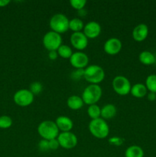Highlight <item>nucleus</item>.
Returning a JSON list of instances; mask_svg holds the SVG:
<instances>
[{
	"instance_id": "f257e3e1",
	"label": "nucleus",
	"mask_w": 156,
	"mask_h": 157,
	"mask_svg": "<svg viewBox=\"0 0 156 157\" xmlns=\"http://www.w3.org/2000/svg\"><path fill=\"white\" fill-rule=\"evenodd\" d=\"M88 127L90 133L97 139H104L108 136L110 133L108 124L101 117L92 120L89 124Z\"/></svg>"
},
{
	"instance_id": "f03ea898",
	"label": "nucleus",
	"mask_w": 156,
	"mask_h": 157,
	"mask_svg": "<svg viewBox=\"0 0 156 157\" xmlns=\"http://www.w3.org/2000/svg\"><path fill=\"white\" fill-rule=\"evenodd\" d=\"M38 133L42 139L50 140L58 138L60 130L57 127L55 121H44L40 123L38 127Z\"/></svg>"
},
{
	"instance_id": "7ed1b4c3",
	"label": "nucleus",
	"mask_w": 156,
	"mask_h": 157,
	"mask_svg": "<svg viewBox=\"0 0 156 157\" xmlns=\"http://www.w3.org/2000/svg\"><path fill=\"white\" fill-rule=\"evenodd\" d=\"M84 78L90 84H98L104 80L105 71L100 66L91 64L84 68Z\"/></svg>"
},
{
	"instance_id": "20e7f679",
	"label": "nucleus",
	"mask_w": 156,
	"mask_h": 157,
	"mask_svg": "<svg viewBox=\"0 0 156 157\" xmlns=\"http://www.w3.org/2000/svg\"><path fill=\"white\" fill-rule=\"evenodd\" d=\"M102 90L99 84H90L84 89L82 93L83 101L87 105L96 104L100 100Z\"/></svg>"
},
{
	"instance_id": "39448f33",
	"label": "nucleus",
	"mask_w": 156,
	"mask_h": 157,
	"mask_svg": "<svg viewBox=\"0 0 156 157\" xmlns=\"http://www.w3.org/2000/svg\"><path fill=\"white\" fill-rule=\"evenodd\" d=\"M69 21L67 16L62 13H56L50 18L49 25L51 31L62 34L69 29Z\"/></svg>"
},
{
	"instance_id": "423d86ee",
	"label": "nucleus",
	"mask_w": 156,
	"mask_h": 157,
	"mask_svg": "<svg viewBox=\"0 0 156 157\" xmlns=\"http://www.w3.org/2000/svg\"><path fill=\"white\" fill-rule=\"evenodd\" d=\"M112 86L114 91L121 96H125L130 94L132 87L129 80L126 77L122 75H118L115 77L112 82Z\"/></svg>"
},
{
	"instance_id": "0eeeda50",
	"label": "nucleus",
	"mask_w": 156,
	"mask_h": 157,
	"mask_svg": "<svg viewBox=\"0 0 156 157\" xmlns=\"http://www.w3.org/2000/svg\"><path fill=\"white\" fill-rule=\"evenodd\" d=\"M43 45L48 52L57 51L62 44V38L60 34L50 31L45 33L42 39Z\"/></svg>"
},
{
	"instance_id": "6e6552de",
	"label": "nucleus",
	"mask_w": 156,
	"mask_h": 157,
	"mask_svg": "<svg viewBox=\"0 0 156 157\" xmlns=\"http://www.w3.org/2000/svg\"><path fill=\"white\" fill-rule=\"evenodd\" d=\"M35 95L29 89H20L17 90L13 96L14 102L19 107H28L34 101Z\"/></svg>"
},
{
	"instance_id": "1a4fd4ad",
	"label": "nucleus",
	"mask_w": 156,
	"mask_h": 157,
	"mask_svg": "<svg viewBox=\"0 0 156 157\" xmlns=\"http://www.w3.org/2000/svg\"><path fill=\"white\" fill-rule=\"evenodd\" d=\"M57 139L59 142L60 147L66 150L74 148L78 143L77 136L71 131L61 132L59 133Z\"/></svg>"
},
{
	"instance_id": "9d476101",
	"label": "nucleus",
	"mask_w": 156,
	"mask_h": 157,
	"mask_svg": "<svg viewBox=\"0 0 156 157\" xmlns=\"http://www.w3.org/2000/svg\"><path fill=\"white\" fill-rule=\"evenodd\" d=\"M70 63L76 69H84L88 66L89 57L83 52H78L73 53L70 58Z\"/></svg>"
},
{
	"instance_id": "9b49d317",
	"label": "nucleus",
	"mask_w": 156,
	"mask_h": 157,
	"mask_svg": "<svg viewBox=\"0 0 156 157\" xmlns=\"http://www.w3.org/2000/svg\"><path fill=\"white\" fill-rule=\"evenodd\" d=\"M70 43L74 48L81 52L88 45V38L83 32H73L70 38Z\"/></svg>"
},
{
	"instance_id": "f8f14e48",
	"label": "nucleus",
	"mask_w": 156,
	"mask_h": 157,
	"mask_svg": "<svg viewBox=\"0 0 156 157\" xmlns=\"http://www.w3.org/2000/svg\"><path fill=\"white\" fill-rule=\"evenodd\" d=\"M122 41L117 38H110L106 41L104 43L103 49L106 54L110 55H117L122 50Z\"/></svg>"
},
{
	"instance_id": "ddd939ff",
	"label": "nucleus",
	"mask_w": 156,
	"mask_h": 157,
	"mask_svg": "<svg viewBox=\"0 0 156 157\" xmlns=\"http://www.w3.org/2000/svg\"><path fill=\"white\" fill-rule=\"evenodd\" d=\"M84 35L87 37V38L94 39L97 38L101 33V25L99 23L95 21H90L87 22L84 25Z\"/></svg>"
},
{
	"instance_id": "4468645a",
	"label": "nucleus",
	"mask_w": 156,
	"mask_h": 157,
	"mask_svg": "<svg viewBox=\"0 0 156 157\" xmlns=\"http://www.w3.org/2000/svg\"><path fill=\"white\" fill-rule=\"evenodd\" d=\"M148 35V27L144 23L137 25L133 29L132 38L136 41H142L146 39Z\"/></svg>"
},
{
	"instance_id": "2eb2a0df",
	"label": "nucleus",
	"mask_w": 156,
	"mask_h": 157,
	"mask_svg": "<svg viewBox=\"0 0 156 157\" xmlns=\"http://www.w3.org/2000/svg\"><path fill=\"white\" fill-rule=\"evenodd\" d=\"M58 130L61 132H69L73 127V122L70 117L67 116H60L55 121Z\"/></svg>"
},
{
	"instance_id": "dca6fc26",
	"label": "nucleus",
	"mask_w": 156,
	"mask_h": 157,
	"mask_svg": "<svg viewBox=\"0 0 156 157\" xmlns=\"http://www.w3.org/2000/svg\"><path fill=\"white\" fill-rule=\"evenodd\" d=\"M117 109L113 104H106L101 108V118L103 120H110L116 115Z\"/></svg>"
},
{
	"instance_id": "f3484780",
	"label": "nucleus",
	"mask_w": 156,
	"mask_h": 157,
	"mask_svg": "<svg viewBox=\"0 0 156 157\" xmlns=\"http://www.w3.org/2000/svg\"><path fill=\"white\" fill-rule=\"evenodd\" d=\"M147 93H148V90L145 87V84H142V83H137L132 86L131 90H130V94L136 98H144L147 94Z\"/></svg>"
},
{
	"instance_id": "a211bd4d",
	"label": "nucleus",
	"mask_w": 156,
	"mask_h": 157,
	"mask_svg": "<svg viewBox=\"0 0 156 157\" xmlns=\"http://www.w3.org/2000/svg\"><path fill=\"white\" fill-rule=\"evenodd\" d=\"M67 104L70 109L76 110L82 108L84 102L81 97L77 96V95H72V96H70L67 98Z\"/></svg>"
},
{
	"instance_id": "6ab92c4d",
	"label": "nucleus",
	"mask_w": 156,
	"mask_h": 157,
	"mask_svg": "<svg viewBox=\"0 0 156 157\" xmlns=\"http://www.w3.org/2000/svg\"><path fill=\"white\" fill-rule=\"evenodd\" d=\"M139 59L145 65H151L155 62V56L149 51H143L139 55Z\"/></svg>"
},
{
	"instance_id": "aec40b11",
	"label": "nucleus",
	"mask_w": 156,
	"mask_h": 157,
	"mask_svg": "<svg viewBox=\"0 0 156 157\" xmlns=\"http://www.w3.org/2000/svg\"><path fill=\"white\" fill-rule=\"evenodd\" d=\"M125 157H144V151L139 146L132 145L125 150Z\"/></svg>"
},
{
	"instance_id": "412c9836",
	"label": "nucleus",
	"mask_w": 156,
	"mask_h": 157,
	"mask_svg": "<svg viewBox=\"0 0 156 157\" xmlns=\"http://www.w3.org/2000/svg\"><path fill=\"white\" fill-rule=\"evenodd\" d=\"M84 23L82 19L79 18H73L69 21V29L73 31V32H82L84 28Z\"/></svg>"
},
{
	"instance_id": "4be33fe9",
	"label": "nucleus",
	"mask_w": 156,
	"mask_h": 157,
	"mask_svg": "<svg viewBox=\"0 0 156 157\" xmlns=\"http://www.w3.org/2000/svg\"><path fill=\"white\" fill-rule=\"evenodd\" d=\"M87 114L92 120L98 119L101 117V108L96 104L90 105L87 108Z\"/></svg>"
},
{
	"instance_id": "5701e85b",
	"label": "nucleus",
	"mask_w": 156,
	"mask_h": 157,
	"mask_svg": "<svg viewBox=\"0 0 156 157\" xmlns=\"http://www.w3.org/2000/svg\"><path fill=\"white\" fill-rule=\"evenodd\" d=\"M145 87L149 92L156 94V75L151 74L145 80Z\"/></svg>"
},
{
	"instance_id": "b1692460",
	"label": "nucleus",
	"mask_w": 156,
	"mask_h": 157,
	"mask_svg": "<svg viewBox=\"0 0 156 157\" xmlns=\"http://www.w3.org/2000/svg\"><path fill=\"white\" fill-rule=\"evenodd\" d=\"M58 55L63 58H69L70 59V57L73 55V52H72V48L70 46L67 45V44H61L59 47V48L57 50Z\"/></svg>"
},
{
	"instance_id": "393cba45",
	"label": "nucleus",
	"mask_w": 156,
	"mask_h": 157,
	"mask_svg": "<svg viewBox=\"0 0 156 157\" xmlns=\"http://www.w3.org/2000/svg\"><path fill=\"white\" fill-rule=\"evenodd\" d=\"M12 125V120L7 115H2L0 117V128L8 129Z\"/></svg>"
},
{
	"instance_id": "a878e982",
	"label": "nucleus",
	"mask_w": 156,
	"mask_h": 157,
	"mask_svg": "<svg viewBox=\"0 0 156 157\" xmlns=\"http://www.w3.org/2000/svg\"><path fill=\"white\" fill-rule=\"evenodd\" d=\"M29 90L34 95L39 94L43 90V85L41 82H38V81H34L32 84H30V87H29Z\"/></svg>"
},
{
	"instance_id": "bb28decb",
	"label": "nucleus",
	"mask_w": 156,
	"mask_h": 157,
	"mask_svg": "<svg viewBox=\"0 0 156 157\" xmlns=\"http://www.w3.org/2000/svg\"><path fill=\"white\" fill-rule=\"evenodd\" d=\"M70 4L72 8H73L76 10L80 11L84 9L86 4H87V1L86 0H70Z\"/></svg>"
},
{
	"instance_id": "cd10ccee",
	"label": "nucleus",
	"mask_w": 156,
	"mask_h": 157,
	"mask_svg": "<svg viewBox=\"0 0 156 157\" xmlns=\"http://www.w3.org/2000/svg\"><path fill=\"white\" fill-rule=\"evenodd\" d=\"M84 69H76L71 73V78L74 81H79L84 77Z\"/></svg>"
},
{
	"instance_id": "c85d7f7f",
	"label": "nucleus",
	"mask_w": 156,
	"mask_h": 157,
	"mask_svg": "<svg viewBox=\"0 0 156 157\" xmlns=\"http://www.w3.org/2000/svg\"><path fill=\"white\" fill-rule=\"evenodd\" d=\"M38 147L40 151L41 152H47L48 150H50V148H49V142L47 140L42 139L41 140H40V142L38 143Z\"/></svg>"
},
{
	"instance_id": "c756f323",
	"label": "nucleus",
	"mask_w": 156,
	"mask_h": 157,
	"mask_svg": "<svg viewBox=\"0 0 156 157\" xmlns=\"http://www.w3.org/2000/svg\"><path fill=\"white\" fill-rule=\"evenodd\" d=\"M109 143L112 145H114L118 147L123 144V140L120 137H111L109 140Z\"/></svg>"
},
{
	"instance_id": "7c9ffc66",
	"label": "nucleus",
	"mask_w": 156,
	"mask_h": 157,
	"mask_svg": "<svg viewBox=\"0 0 156 157\" xmlns=\"http://www.w3.org/2000/svg\"><path fill=\"white\" fill-rule=\"evenodd\" d=\"M48 142H49V148H50V150H56L59 148L60 144L57 138L56 139H53V140H48Z\"/></svg>"
},
{
	"instance_id": "2f4dec72",
	"label": "nucleus",
	"mask_w": 156,
	"mask_h": 157,
	"mask_svg": "<svg viewBox=\"0 0 156 157\" xmlns=\"http://www.w3.org/2000/svg\"><path fill=\"white\" fill-rule=\"evenodd\" d=\"M59 56L58 55V53L57 51H50L48 52V58L49 59L52 60V61H54L58 58V57Z\"/></svg>"
},
{
	"instance_id": "473e14b6",
	"label": "nucleus",
	"mask_w": 156,
	"mask_h": 157,
	"mask_svg": "<svg viewBox=\"0 0 156 157\" xmlns=\"http://www.w3.org/2000/svg\"><path fill=\"white\" fill-rule=\"evenodd\" d=\"M147 98L148 100L150 101H154L156 100V94L152 93V92H149V93L147 94Z\"/></svg>"
},
{
	"instance_id": "72a5a7b5",
	"label": "nucleus",
	"mask_w": 156,
	"mask_h": 157,
	"mask_svg": "<svg viewBox=\"0 0 156 157\" xmlns=\"http://www.w3.org/2000/svg\"><path fill=\"white\" fill-rule=\"evenodd\" d=\"M10 3L9 0H0V7H5Z\"/></svg>"
}]
</instances>
